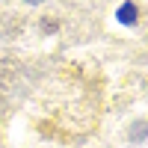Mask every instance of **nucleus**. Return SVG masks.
Instances as JSON below:
<instances>
[{"label": "nucleus", "mask_w": 148, "mask_h": 148, "mask_svg": "<svg viewBox=\"0 0 148 148\" xmlns=\"http://www.w3.org/2000/svg\"><path fill=\"white\" fill-rule=\"evenodd\" d=\"M133 12H136V9H133V3H125V6H121V12H119V21H121V24H133Z\"/></svg>", "instance_id": "f257e3e1"}, {"label": "nucleus", "mask_w": 148, "mask_h": 148, "mask_svg": "<svg viewBox=\"0 0 148 148\" xmlns=\"http://www.w3.org/2000/svg\"><path fill=\"white\" fill-rule=\"evenodd\" d=\"M27 3H33V6H36V3H45V0H27Z\"/></svg>", "instance_id": "f03ea898"}]
</instances>
